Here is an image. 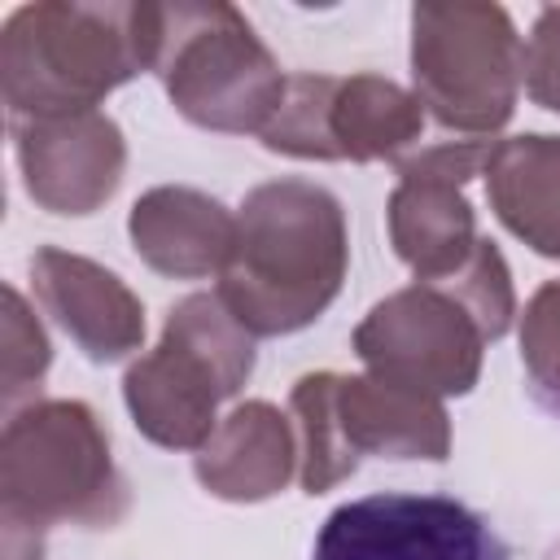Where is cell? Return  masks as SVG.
<instances>
[{
    "label": "cell",
    "instance_id": "6da1fadb",
    "mask_svg": "<svg viewBox=\"0 0 560 560\" xmlns=\"http://www.w3.org/2000/svg\"><path fill=\"white\" fill-rule=\"evenodd\" d=\"M346 267L341 201L311 179H267L236 210L232 254L214 293L249 337H289L332 306Z\"/></svg>",
    "mask_w": 560,
    "mask_h": 560
},
{
    "label": "cell",
    "instance_id": "7a4b0ae2",
    "mask_svg": "<svg viewBox=\"0 0 560 560\" xmlns=\"http://www.w3.org/2000/svg\"><path fill=\"white\" fill-rule=\"evenodd\" d=\"M158 4L35 0L4 18L0 92L9 118L96 109L114 88L158 66Z\"/></svg>",
    "mask_w": 560,
    "mask_h": 560
},
{
    "label": "cell",
    "instance_id": "3957f363",
    "mask_svg": "<svg viewBox=\"0 0 560 560\" xmlns=\"http://www.w3.org/2000/svg\"><path fill=\"white\" fill-rule=\"evenodd\" d=\"M131 490L114 464L109 433L79 398H31L0 433V525L4 560H44L52 525L109 529L127 516Z\"/></svg>",
    "mask_w": 560,
    "mask_h": 560
},
{
    "label": "cell",
    "instance_id": "277c9868",
    "mask_svg": "<svg viewBox=\"0 0 560 560\" xmlns=\"http://www.w3.org/2000/svg\"><path fill=\"white\" fill-rule=\"evenodd\" d=\"M254 376V337L219 293H188L171 306L149 354L131 359L122 402L136 429L162 451H201L219 429V402Z\"/></svg>",
    "mask_w": 560,
    "mask_h": 560
},
{
    "label": "cell",
    "instance_id": "5b68a950",
    "mask_svg": "<svg viewBox=\"0 0 560 560\" xmlns=\"http://www.w3.org/2000/svg\"><path fill=\"white\" fill-rule=\"evenodd\" d=\"M298 429V481L302 490L328 494L341 486L363 455L381 459H446L451 416L442 398L389 385L372 372H306L289 394Z\"/></svg>",
    "mask_w": 560,
    "mask_h": 560
},
{
    "label": "cell",
    "instance_id": "8992f818",
    "mask_svg": "<svg viewBox=\"0 0 560 560\" xmlns=\"http://www.w3.org/2000/svg\"><path fill=\"white\" fill-rule=\"evenodd\" d=\"M158 66L171 105L201 131H262L289 74L254 35L249 18L223 0L158 4Z\"/></svg>",
    "mask_w": 560,
    "mask_h": 560
},
{
    "label": "cell",
    "instance_id": "52a82bcc",
    "mask_svg": "<svg viewBox=\"0 0 560 560\" xmlns=\"http://www.w3.org/2000/svg\"><path fill=\"white\" fill-rule=\"evenodd\" d=\"M525 44L503 4L451 0L411 9V92L459 140H490L516 109Z\"/></svg>",
    "mask_w": 560,
    "mask_h": 560
},
{
    "label": "cell",
    "instance_id": "ba28073f",
    "mask_svg": "<svg viewBox=\"0 0 560 560\" xmlns=\"http://www.w3.org/2000/svg\"><path fill=\"white\" fill-rule=\"evenodd\" d=\"M486 328L472 306L442 280H416L381 298L354 328V354L389 385L459 398L481 376Z\"/></svg>",
    "mask_w": 560,
    "mask_h": 560
},
{
    "label": "cell",
    "instance_id": "9c48e42d",
    "mask_svg": "<svg viewBox=\"0 0 560 560\" xmlns=\"http://www.w3.org/2000/svg\"><path fill=\"white\" fill-rule=\"evenodd\" d=\"M311 560H512L494 525L451 494H363L328 512Z\"/></svg>",
    "mask_w": 560,
    "mask_h": 560
},
{
    "label": "cell",
    "instance_id": "30bf717a",
    "mask_svg": "<svg viewBox=\"0 0 560 560\" xmlns=\"http://www.w3.org/2000/svg\"><path fill=\"white\" fill-rule=\"evenodd\" d=\"M490 140H438L398 162L389 192V245L416 280H451L477 249V214L464 197L481 175Z\"/></svg>",
    "mask_w": 560,
    "mask_h": 560
},
{
    "label": "cell",
    "instance_id": "8fae6325",
    "mask_svg": "<svg viewBox=\"0 0 560 560\" xmlns=\"http://www.w3.org/2000/svg\"><path fill=\"white\" fill-rule=\"evenodd\" d=\"M9 136L26 197L48 214H96L122 184L127 140L122 127L101 109L57 118H9Z\"/></svg>",
    "mask_w": 560,
    "mask_h": 560
},
{
    "label": "cell",
    "instance_id": "7c38bea8",
    "mask_svg": "<svg viewBox=\"0 0 560 560\" xmlns=\"http://www.w3.org/2000/svg\"><path fill=\"white\" fill-rule=\"evenodd\" d=\"M31 289L52 324L92 359L118 363L144 346V306L127 280L96 258L70 254L61 245H39L31 254Z\"/></svg>",
    "mask_w": 560,
    "mask_h": 560
},
{
    "label": "cell",
    "instance_id": "4fadbf2b",
    "mask_svg": "<svg viewBox=\"0 0 560 560\" xmlns=\"http://www.w3.org/2000/svg\"><path fill=\"white\" fill-rule=\"evenodd\" d=\"M127 236L149 271L166 280H201L223 271L236 236V214L201 188L158 184L136 197Z\"/></svg>",
    "mask_w": 560,
    "mask_h": 560
},
{
    "label": "cell",
    "instance_id": "5bb4252c",
    "mask_svg": "<svg viewBox=\"0 0 560 560\" xmlns=\"http://www.w3.org/2000/svg\"><path fill=\"white\" fill-rule=\"evenodd\" d=\"M298 459L302 451L289 416L262 398H249L219 420L210 442L197 451L192 472L206 494L223 503H262L298 477Z\"/></svg>",
    "mask_w": 560,
    "mask_h": 560
},
{
    "label": "cell",
    "instance_id": "9a60e30c",
    "mask_svg": "<svg viewBox=\"0 0 560 560\" xmlns=\"http://www.w3.org/2000/svg\"><path fill=\"white\" fill-rule=\"evenodd\" d=\"M481 179L494 219L534 254L560 262V136L525 131L494 140Z\"/></svg>",
    "mask_w": 560,
    "mask_h": 560
},
{
    "label": "cell",
    "instance_id": "2e32d148",
    "mask_svg": "<svg viewBox=\"0 0 560 560\" xmlns=\"http://www.w3.org/2000/svg\"><path fill=\"white\" fill-rule=\"evenodd\" d=\"M424 105L385 74H346L328 105L332 162H402L424 140Z\"/></svg>",
    "mask_w": 560,
    "mask_h": 560
},
{
    "label": "cell",
    "instance_id": "e0dca14e",
    "mask_svg": "<svg viewBox=\"0 0 560 560\" xmlns=\"http://www.w3.org/2000/svg\"><path fill=\"white\" fill-rule=\"evenodd\" d=\"M332 88H337V74H289L271 122L258 131L262 149L298 162H332V144H328Z\"/></svg>",
    "mask_w": 560,
    "mask_h": 560
},
{
    "label": "cell",
    "instance_id": "ac0fdd59",
    "mask_svg": "<svg viewBox=\"0 0 560 560\" xmlns=\"http://www.w3.org/2000/svg\"><path fill=\"white\" fill-rule=\"evenodd\" d=\"M521 368L529 394L560 416V280L534 289L521 315Z\"/></svg>",
    "mask_w": 560,
    "mask_h": 560
},
{
    "label": "cell",
    "instance_id": "d6986e66",
    "mask_svg": "<svg viewBox=\"0 0 560 560\" xmlns=\"http://www.w3.org/2000/svg\"><path fill=\"white\" fill-rule=\"evenodd\" d=\"M0 363H4V407L18 411V402L26 394H35L48 376V363H52V346H48V332L44 324L31 315L26 298L4 284V328H0Z\"/></svg>",
    "mask_w": 560,
    "mask_h": 560
},
{
    "label": "cell",
    "instance_id": "ffe728a7",
    "mask_svg": "<svg viewBox=\"0 0 560 560\" xmlns=\"http://www.w3.org/2000/svg\"><path fill=\"white\" fill-rule=\"evenodd\" d=\"M442 284H451L472 306V315L481 319L490 341H499L512 328V319H516V289H512V271H508V262H503L494 241L481 236L472 258L451 280H442Z\"/></svg>",
    "mask_w": 560,
    "mask_h": 560
},
{
    "label": "cell",
    "instance_id": "44dd1931",
    "mask_svg": "<svg viewBox=\"0 0 560 560\" xmlns=\"http://www.w3.org/2000/svg\"><path fill=\"white\" fill-rule=\"evenodd\" d=\"M525 92L534 105L560 114V4L534 18L525 39Z\"/></svg>",
    "mask_w": 560,
    "mask_h": 560
}]
</instances>
